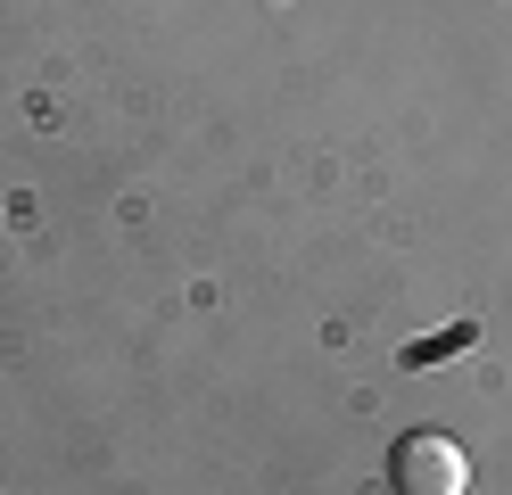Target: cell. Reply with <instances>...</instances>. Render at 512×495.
Listing matches in <instances>:
<instances>
[{"mask_svg":"<svg viewBox=\"0 0 512 495\" xmlns=\"http://www.w3.org/2000/svg\"><path fill=\"white\" fill-rule=\"evenodd\" d=\"M389 487L397 495H471V454L446 429H413L389 454Z\"/></svg>","mask_w":512,"mask_h":495,"instance_id":"cell-1","label":"cell"}]
</instances>
